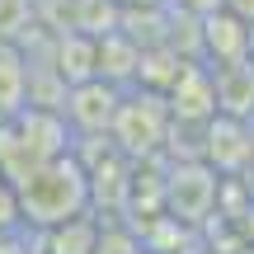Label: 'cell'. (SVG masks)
<instances>
[{
	"mask_svg": "<svg viewBox=\"0 0 254 254\" xmlns=\"http://www.w3.org/2000/svg\"><path fill=\"white\" fill-rule=\"evenodd\" d=\"M19 202H24V221L38 231L57 226V221H71L90 212V174L85 160L75 151L52 155V160L33 165V170L19 179Z\"/></svg>",
	"mask_w": 254,
	"mask_h": 254,
	"instance_id": "cell-1",
	"label": "cell"
},
{
	"mask_svg": "<svg viewBox=\"0 0 254 254\" xmlns=\"http://www.w3.org/2000/svg\"><path fill=\"white\" fill-rule=\"evenodd\" d=\"M174 127V109L165 99V90H151V85H136V90H123L118 118H113V146L127 155V160H141V155H160L165 136Z\"/></svg>",
	"mask_w": 254,
	"mask_h": 254,
	"instance_id": "cell-2",
	"label": "cell"
},
{
	"mask_svg": "<svg viewBox=\"0 0 254 254\" xmlns=\"http://www.w3.org/2000/svg\"><path fill=\"white\" fill-rule=\"evenodd\" d=\"M221 202V170L207 160H179L170 165V184H165V212L184 226H198L217 212Z\"/></svg>",
	"mask_w": 254,
	"mask_h": 254,
	"instance_id": "cell-3",
	"label": "cell"
},
{
	"mask_svg": "<svg viewBox=\"0 0 254 254\" xmlns=\"http://www.w3.org/2000/svg\"><path fill=\"white\" fill-rule=\"evenodd\" d=\"M118 104H123V85L104 80V75H90L80 85H66L62 113L80 136H109L113 118H118Z\"/></svg>",
	"mask_w": 254,
	"mask_h": 254,
	"instance_id": "cell-4",
	"label": "cell"
},
{
	"mask_svg": "<svg viewBox=\"0 0 254 254\" xmlns=\"http://www.w3.org/2000/svg\"><path fill=\"white\" fill-rule=\"evenodd\" d=\"M202 160L221 174H240L254 160V123L226 118V113L207 118L202 123Z\"/></svg>",
	"mask_w": 254,
	"mask_h": 254,
	"instance_id": "cell-5",
	"label": "cell"
},
{
	"mask_svg": "<svg viewBox=\"0 0 254 254\" xmlns=\"http://www.w3.org/2000/svg\"><path fill=\"white\" fill-rule=\"evenodd\" d=\"M198 43H202L207 66L217 71V66L250 62V52H254V28L240 14H231V9H217V14L198 19Z\"/></svg>",
	"mask_w": 254,
	"mask_h": 254,
	"instance_id": "cell-6",
	"label": "cell"
},
{
	"mask_svg": "<svg viewBox=\"0 0 254 254\" xmlns=\"http://www.w3.org/2000/svg\"><path fill=\"white\" fill-rule=\"evenodd\" d=\"M212 75H217V113L254 123V62L217 66Z\"/></svg>",
	"mask_w": 254,
	"mask_h": 254,
	"instance_id": "cell-7",
	"label": "cell"
},
{
	"mask_svg": "<svg viewBox=\"0 0 254 254\" xmlns=\"http://www.w3.org/2000/svg\"><path fill=\"white\" fill-rule=\"evenodd\" d=\"M28 90H33V75H28L19 43H0V118H14L19 109H28Z\"/></svg>",
	"mask_w": 254,
	"mask_h": 254,
	"instance_id": "cell-8",
	"label": "cell"
},
{
	"mask_svg": "<svg viewBox=\"0 0 254 254\" xmlns=\"http://www.w3.org/2000/svg\"><path fill=\"white\" fill-rule=\"evenodd\" d=\"M94 245H99V221L85 212V217H71V221L47 226L38 254H94Z\"/></svg>",
	"mask_w": 254,
	"mask_h": 254,
	"instance_id": "cell-9",
	"label": "cell"
},
{
	"mask_svg": "<svg viewBox=\"0 0 254 254\" xmlns=\"http://www.w3.org/2000/svg\"><path fill=\"white\" fill-rule=\"evenodd\" d=\"M94 254H141V240H136L132 226L109 221V226H99V245H94Z\"/></svg>",
	"mask_w": 254,
	"mask_h": 254,
	"instance_id": "cell-10",
	"label": "cell"
},
{
	"mask_svg": "<svg viewBox=\"0 0 254 254\" xmlns=\"http://www.w3.org/2000/svg\"><path fill=\"white\" fill-rule=\"evenodd\" d=\"M28 19H33V5L28 0H0V43H19Z\"/></svg>",
	"mask_w": 254,
	"mask_h": 254,
	"instance_id": "cell-11",
	"label": "cell"
},
{
	"mask_svg": "<svg viewBox=\"0 0 254 254\" xmlns=\"http://www.w3.org/2000/svg\"><path fill=\"white\" fill-rule=\"evenodd\" d=\"M24 226V202H19V184L9 174H0V236Z\"/></svg>",
	"mask_w": 254,
	"mask_h": 254,
	"instance_id": "cell-12",
	"label": "cell"
},
{
	"mask_svg": "<svg viewBox=\"0 0 254 254\" xmlns=\"http://www.w3.org/2000/svg\"><path fill=\"white\" fill-rule=\"evenodd\" d=\"M184 9H189L193 19H207V14H217V9H226V0H179Z\"/></svg>",
	"mask_w": 254,
	"mask_h": 254,
	"instance_id": "cell-13",
	"label": "cell"
},
{
	"mask_svg": "<svg viewBox=\"0 0 254 254\" xmlns=\"http://www.w3.org/2000/svg\"><path fill=\"white\" fill-rule=\"evenodd\" d=\"M226 9H231V14H240V19L254 28V0H226Z\"/></svg>",
	"mask_w": 254,
	"mask_h": 254,
	"instance_id": "cell-14",
	"label": "cell"
},
{
	"mask_svg": "<svg viewBox=\"0 0 254 254\" xmlns=\"http://www.w3.org/2000/svg\"><path fill=\"white\" fill-rule=\"evenodd\" d=\"M0 254H24V240H19V231L0 236Z\"/></svg>",
	"mask_w": 254,
	"mask_h": 254,
	"instance_id": "cell-15",
	"label": "cell"
},
{
	"mask_svg": "<svg viewBox=\"0 0 254 254\" xmlns=\"http://www.w3.org/2000/svg\"><path fill=\"white\" fill-rule=\"evenodd\" d=\"M141 254H151V250H141Z\"/></svg>",
	"mask_w": 254,
	"mask_h": 254,
	"instance_id": "cell-16",
	"label": "cell"
}]
</instances>
